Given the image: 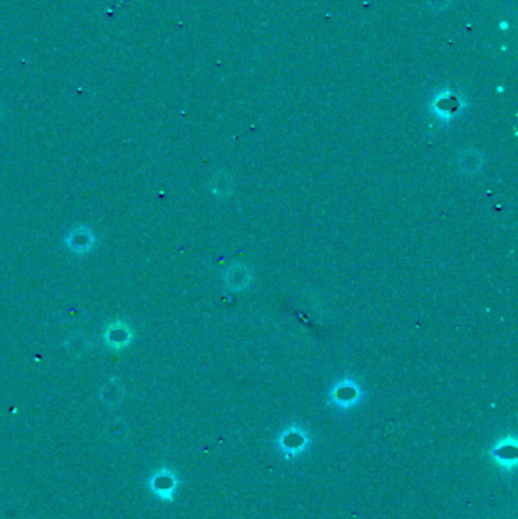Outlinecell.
I'll return each mask as SVG.
<instances>
[{
	"label": "cell",
	"instance_id": "4",
	"mask_svg": "<svg viewBox=\"0 0 518 519\" xmlns=\"http://www.w3.org/2000/svg\"><path fill=\"white\" fill-rule=\"evenodd\" d=\"M101 395H102L103 399H105V401L113 403L116 398H119V396L122 395V385H121V381H119L117 378L108 380L105 382V385L102 386Z\"/></svg>",
	"mask_w": 518,
	"mask_h": 519
},
{
	"label": "cell",
	"instance_id": "3",
	"mask_svg": "<svg viewBox=\"0 0 518 519\" xmlns=\"http://www.w3.org/2000/svg\"><path fill=\"white\" fill-rule=\"evenodd\" d=\"M64 348L74 354H84L90 348V339L81 333L71 334L64 340Z\"/></svg>",
	"mask_w": 518,
	"mask_h": 519
},
{
	"label": "cell",
	"instance_id": "2",
	"mask_svg": "<svg viewBox=\"0 0 518 519\" xmlns=\"http://www.w3.org/2000/svg\"><path fill=\"white\" fill-rule=\"evenodd\" d=\"M66 247L75 255H85L96 245V234L89 225H76L62 238Z\"/></svg>",
	"mask_w": 518,
	"mask_h": 519
},
{
	"label": "cell",
	"instance_id": "5",
	"mask_svg": "<svg viewBox=\"0 0 518 519\" xmlns=\"http://www.w3.org/2000/svg\"><path fill=\"white\" fill-rule=\"evenodd\" d=\"M154 488L160 492V493H164V492H169L172 488H173V482L171 477L167 475H158L155 480H154Z\"/></svg>",
	"mask_w": 518,
	"mask_h": 519
},
{
	"label": "cell",
	"instance_id": "1",
	"mask_svg": "<svg viewBox=\"0 0 518 519\" xmlns=\"http://www.w3.org/2000/svg\"><path fill=\"white\" fill-rule=\"evenodd\" d=\"M134 330L123 319H113V321H110L102 333L103 343L113 353H121V351L128 348L134 342Z\"/></svg>",
	"mask_w": 518,
	"mask_h": 519
}]
</instances>
